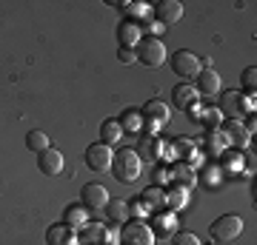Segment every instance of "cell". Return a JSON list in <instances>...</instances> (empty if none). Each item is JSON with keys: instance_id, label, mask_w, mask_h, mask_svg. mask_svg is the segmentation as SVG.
Instances as JSON below:
<instances>
[{"instance_id": "6da1fadb", "label": "cell", "mask_w": 257, "mask_h": 245, "mask_svg": "<svg viewBox=\"0 0 257 245\" xmlns=\"http://www.w3.org/2000/svg\"><path fill=\"white\" fill-rule=\"evenodd\" d=\"M140 117H143V131H140V134H146V137H160V128L169 123L172 111H169V106H166L160 97H152V100L143 103V109H140Z\"/></svg>"}, {"instance_id": "7a4b0ae2", "label": "cell", "mask_w": 257, "mask_h": 245, "mask_svg": "<svg viewBox=\"0 0 257 245\" xmlns=\"http://www.w3.org/2000/svg\"><path fill=\"white\" fill-rule=\"evenodd\" d=\"M109 171H114V180L117 182H135L140 177V171H143V160L138 157V151L135 148H120L117 154L111 157V168Z\"/></svg>"}, {"instance_id": "3957f363", "label": "cell", "mask_w": 257, "mask_h": 245, "mask_svg": "<svg viewBox=\"0 0 257 245\" xmlns=\"http://www.w3.org/2000/svg\"><path fill=\"white\" fill-rule=\"evenodd\" d=\"M217 111H220L223 117H229V114H231V120H240V114H254L257 103H254V97L240 94V91H223Z\"/></svg>"}, {"instance_id": "277c9868", "label": "cell", "mask_w": 257, "mask_h": 245, "mask_svg": "<svg viewBox=\"0 0 257 245\" xmlns=\"http://www.w3.org/2000/svg\"><path fill=\"white\" fill-rule=\"evenodd\" d=\"M240 234H243V217H237V214H223L209 225V236L217 245H229Z\"/></svg>"}, {"instance_id": "5b68a950", "label": "cell", "mask_w": 257, "mask_h": 245, "mask_svg": "<svg viewBox=\"0 0 257 245\" xmlns=\"http://www.w3.org/2000/svg\"><path fill=\"white\" fill-rule=\"evenodd\" d=\"M135 55H138V63L157 69L166 63V46L160 37H140V43L135 46Z\"/></svg>"}, {"instance_id": "8992f818", "label": "cell", "mask_w": 257, "mask_h": 245, "mask_svg": "<svg viewBox=\"0 0 257 245\" xmlns=\"http://www.w3.org/2000/svg\"><path fill=\"white\" fill-rule=\"evenodd\" d=\"M169 63H172V72L180 77V83L186 80H194L197 74H200L203 69V60L194 52H186V49H180V52H175V55L169 57Z\"/></svg>"}, {"instance_id": "52a82bcc", "label": "cell", "mask_w": 257, "mask_h": 245, "mask_svg": "<svg viewBox=\"0 0 257 245\" xmlns=\"http://www.w3.org/2000/svg\"><path fill=\"white\" fill-rule=\"evenodd\" d=\"M117 245H155V234L146 222L140 219H132V222H123L117 234Z\"/></svg>"}, {"instance_id": "ba28073f", "label": "cell", "mask_w": 257, "mask_h": 245, "mask_svg": "<svg viewBox=\"0 0 257 245\" xmlns=\"http://www.w3.org/2000/svg\"><path fill=\"white\" fill-rule=\"evenodd\" d=\"M223 134V140H226V145H231V148H237V151H243L248 143H251V134L246 131V126H243V120H231V117H223L220 128H217Z\"/></svg>"}, {"instance_id": "9c48e42d", "label": "cell", "mask_w": 257, "mask_h": 245, "mask_svg": "<svg viewBox=\"0 0 257 245\" xmlns=\"http://www.w3.org/2000/svg\"><path fill=\"white\" fill-rule=\"evenodd\" d=\"M111 157H114V151H111L109 145L103 143H92L89 148H86V165L92 168V171L103 174L111 168Z\"/></svg>"}, {"instance_id": "30bf717a", "label": "cell", "mask_w": 257, "mask_h": 245, "mask_svg": "<svg viewBox=\"0 0 257 245\" xmlns=\"http://www.w3.org/2000/svg\"><path fill=\"white\" fill-rule=\"evenodd\" d=\"M109 191H106V185H100V182H89V185H83L80 188V205L86 211H100L106 202H109Z\"/></svg>"}, {"instance_id": "8fae6325", "label": "cell", "mask_w": 257, "mask_h": 245, "mask_svg": "<svg viewBox=\"0 0 257 245\" xmlns=\"http://www.w3.org/2000/svg\"><path fill=\"white\" fill-rule=\"evenodd\" d=\"M146 225L152 228L155 239H157V236H160V239H172V234L177 231V217L172 214V211H155Z\"/></svg>"}, {"instance_id": "7c38bea8", "label": "cell", "mask_w": 257, "mask_h": 245, "mask_svg": "<svg viewBox=\"0 0 257 245\" xmlns=\"http://www.w3.org/2000/svg\"><path fill=\"white\" fill-rule=\"evenodd\" d=\"M169 185H177V188H186V191L194 188L197 185V171L192 165L175 160V163H169Z\"/></svg>"}, {"instance_id": "4fadbf2b", "label": "cell", "mask_w": 257, "mask_h": 245, "mask_svg": "<svg viewBox=\"0 0 257 245\" xmlns=\"http://www.w3.org/2000/svg\"><path fill=\"white\" fill-rule=\"evenodd\" d=\"M152 18L160 23V26H172L183 18V3L180 0H160L157 6H152Z\"/></svg>"}, {"instance_id": "5bb4252c", "label": "cell", "mask_w": 257, "mask_h": 245, "mask_svg": "<svg viewBox=\"0 0 257 245\" xmlns=\"http://www.w3.org/2000/svg\"><path fill=\"white\" fill-rule=\"evenodd\" d=\"M194 91H197L200 97H214V94H220V74L214 72L211 66H203L200 74L194 77Z\"/></svg>"}, {"instance_id": "9a60e30c", "label": "cell", "mask_w": 257, "mask_h": 245, "mask_svg": "<svg viewBox=\"0 0 257 245\" xmlns=\"http://www.w3.org/2000/svg\"><path fill=\"white\" fill-rule=\"evenodd\" d=\"M114 37H117V49H135V46L140 43L143 32H140V26L135 23V20L123 18L117 23V29H114Z\"/></svg>"}, {"instance_id": "2e32d148", "label": "cell", "mask_w": 257, "mask_h": 245, "mask_svg": "<svg viewBox=\"0 0 257 245\" xmlns=\"http://www.w3.org/2000/svg\"><path fill=\"white\" fill-rule=\"evenodd\" d=\"M135 151H138L140 160H163V157H166V140L140 134V143H138Z\"/></svg>"}, {"instance_id": "e0dca14e", "label": "cell", "mask_w": 257, "mask_h": 245, "mask_svg": "<svg viewBox=\"0 0 257 245\" xmlns=\"http://www.w3.org/2000/svg\"><path fill=\"white\" fill-rule=\"evenodd\" d=\"M37 168H40V174H46V177H57V174L63 171V154L49 145L46 151L37 154Z\"/></svg>"}, {"instance_id": "ac0fdd59", "label": "cell", "mask_w": 257, "mask_h": 245, "mask_svg": "<svg viewBox=\"0 0 257 245\" xmlns=\"http://www.w3.org/2000/svg\"><path fill=\"white\" fill-rule=\"evenodd\" d=\"M172 103H175V109L186 111L189 106H194V103H200V94L194 91L192 83H177L175 89H172Z\"/></svg>"}, {"instance_id": "d6986e66", "label": "cell", "mask_w": 257, "mask_h": 245, "mask_svg": "<svg viewBox=\"0 0 257 245\" xmlns=\"http://www.w3.org/2000/svg\"><path fill=\"white\" fill-rule=\"evenodd\" d=\"M46 245H77V234L63 222H55L46 228Z\"/></svg>"}, {"instance_id": "ffe728a7", "label": "cell", "mask_w": 257, "mask_h": 245, "mask_svg": "<svg viewBox=\"0 0 257 245\" xmlns=\"http://www.w3.org/2000/svg\"><path fill=\"white\" fill-rule=\"evenodd\" d=\"M117 123H120V128H123V134H135V137H138L140 131H143V117H140L138 106L123 109V114L117 117Z\"/></svg>"}, {"instance_id": "44dd1931", "label": "cell", "mask_w": 257, "mask_h": 245, "mask_svg": "<svg viewBox=\"0 0 257 245\" xmlns=\"http://www.w3.org/2000/svg\"><path fill=\"white\" fill-rule=\"evenodd\" d=\"M217 160H220V171H226V174H237L246 168V154L237 151V148H226Z\"/></svg>"}, {"instance_id": "7402d4cb", "label": "cell", "mask_w": 257, "mask_h": 245, "mask_svg": "<svg viewBox=\"0 0 257 245\" xmlns=\"http://www.w3.org/2000/svg\"><path fill=\"white\" fill-rule=\"evenodd\" d=\"M138 200L143 202L149 211H166V191L160 188V185H149V188H143Z\"/></svg>"}, {"instance_id": "603a6c76", "label": "cell", "mask_w": 257, "mask_h": 245, "mask_svg": "<svg viewBox=\"0 0 257 245\" xmlns=\"http://www.w3.org/2000/svg\"><path fill=\"white\" fill-rule=\"evenodd\" d=\"M63 225L72 228L74 234L83 231V228L89 225V211L83 208V205H69V208L63 211Z\"/></svg>"}, {"instance_id": "cb8c5ba5", "label": "cell", "mask_w": 257, "mask_h": 245, "mask_svg": "<svg viewBox=\"0 0 257 245\" xmlns=\"http://www.w3.org/2000/svg\"><path fill=\"white\" fill-rule=\"evenodd\" d=\"M166 211H172V214H177L180 208H186L189 205V191L186 188H177V185H166Z\"/></svg>"}, {"instance_id": "d4e9b609", "label": "cell", "mask_w": 257, "mask_h": 245, "mask_svg": "<svg viewBox=\"0 0 257 245\" xmlns=\"http://www.w3.org/2000/svg\"><path fill=\"white\" fill-rule=\"evenodd\" d=\"M103 211H106V222H114V225H123V222H128V205L123 200H109L106 205H103Z\"/></svg>"}, {"instance_id": "484cf974", "label": "cell", "mask_w": 257, "mask_h": 245, "mask_svg": "<svg viewBox=\"0 0 257 245\" xmlns=\"http://www.w3.org/2000/svg\"><path fill=\"white\" fill-rule=\"evenodd\" d=\"M120 137H123V128H120L117 120H114V117L103 120V126H100V143L111 148L114 143H120Z\"/></svg>"}, {"instance_id": "4316f807", "label": "cell", "mask_w": 257, "mask_h": 245, "mask_svg": "<svg viewBox=\"0 0 257 245\" xmlns=\"http://www.w3.org/2000/svg\"><path fill=\"white\" fill-rule=\"evenodd\" d=\"M203 148H206V154L220 157L229 145H226V140H223L220 131H206V134H203Z\"/></svg>"}, {"instance_id": "83f0119b", "label": "cell", "mask_w": 257, "mask_h": 245, "mask_svg": "<svg viewBox=\"0 0 257 245\" xmlns=\"http://www.w3.org/2000/svg\"><path fill=\"white\" fill-rule=\"evenodd\" d=\"M254 89H257V69L254 66H246L243 74H240V94L254 97Z\"/></svg>"}, {"instance_id": "f1b7e54d", "label": "cell", "mask_w": 257, "mask_h": 245, "mask_svg": "<svg viewBox=\"0 0 257 245\" xmlns=\"http://www.w3.org/2000/svg\"><path fill=\"white\" fill-rule=\"evenodd\" d=\"M26 148H29V151H35V154L46 151V148H49V137H46V131H40V128L29 131V134H26Z\"/></svg>"}, {"instance_id": "f546056e", "label": "cell", "mask_w": 257, "mask_h": 245, "mask_svg": "<svg viewBox=\"0 0 257 245\" xmlns=\"http://www.w3.org/2000/svg\"><path fill=\"white\" fill-rule=\"evenodd\" d=\"M220 123H223V114L217 111V106H211V109H203L200 126L206 128V131H217V128H220Z\"/></svg>"}, {"instance_id": "4dcf8cb0", "label": "cell", "mask_w": 257, "mask_h": 245, "mask_svg": "<svg viewBox=\"0 0 257 245\" xmlns=\"http://www.w3.org/2000/svg\"><path fill=\"white\" fill-rule=\"evenodd\" d=\"M138 26H140V32H143V37H163V29H166V26H160L155 18L143 20V23H138Z\"/></svg>"}, {"instance_id": "1f68e13d", "label": "cell", "mask_w": 257, "mask_h": 245, "mask_svg": "<svg viewBox=\"0 0 257 245\" xmlns=\"http://www.w3.org/2000/svg\"><path fill=\"white\" fill-rule=\"evenodd\" d=\"M172 245H203L200 236L192 234V231H175L172 234Z\"/></svg>"}, {"instance_id": "d6a6232c", "label": "cell", "mask_w": 257, "mask_h": 245, "mask_svg": "<svg viewBox=\"0 0 257 245\" xmlns=\"http://www.w3.org/2000/svg\"><path fill=\"white\" fill-rule=\"evenodd\" d=\"M152 185H160V188L169 185V163H160L155 168V182H152Z\"/></svg>"}, {"instance_id": "836d02e7", "label": "cell", "mask_w": 257, "mask_h": 245, "mask_svg": "<svg viewBox=\"0 0 257 245\" xmlns=\"http://www.w3.org/2000/svg\"><path fill=\"white\" fill-rule=\"evenodd\" d=\"M146 214H149V208L138 200V197H135V202L128 205V217H135V219H140V222H143V217H146Z\"/></svg>"}, {"instance_id": "e575fe53", "label": "cell", "mask_w": 257, "mask_h": 245, "mask_svg": "<svg viewBox=\"0 0 257 245\" xmlns=\"http://www.w3.org/2000/svg\"><path fill=\"white\" fill-rule=\"evenodd\" d=\"M117 60L126 66H135L138 63V55H135V49H117Z\"/></svg>"}, {"instance_id": "d590c367", "label": "cell", "mask_w": 257, "mask_h": 245, "mask_svg": "<svg viewBox=\"0 0 257 245\" xmlns=\"http://www.w3.org/2000/svg\"><path fill=\"white\" fill-rule=\"evenodd\" d=\"M200 114H203L200 103H194V106H189V109H186V117L192 120V123H200Z\"/></svg>"}, {"instance_id": "8d00e7d4", "label": "cell", "mask_w": 257, "mask_h": 245, "mask_svg": "<svg viewBox=\"0 0 257 245\" xmlns=\"http://www.w3.org/2000/svg\"><path fill=\"white\" fill-rule=\"evenodd\" d=\"M214 245H217V242H214Z\"/></svg>"}]
</instances>
